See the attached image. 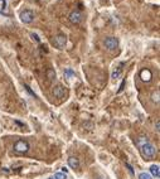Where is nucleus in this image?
<instances>
[{
	"label": "nucleus",
	"mask_w": 160,
	"mask_h": 179,
	"mask_svg": "<svg viewBox=\"0 0 160 179\" xmlns=\"http://www.w3.org/2000/svg\"><path fill=\"white\" fill-rule=\"evenodd\" d=\"M120 75H121V68H116V70L112 72V76H111V77H112L114 80H117V78L120 77Z\"/></svg>",
	"instance_id": "14"
},
{
	"label": "nucleus",
	"mask_w": 160,
	"mask_h": 179,
	"mask_svg": "<svg viewBox=\"0 0 160 179\" xmlns=\"http://www.w3.org/2000/svg\"><path fill=\"white\" fill-rule=\"evenodd\" d=\"M52 43H53V46H54L57 49H63V48L66 47V44H67V37H66L65 34H57V36L53 38Z\"/></svg>",
	"instance_id": "3"
},
{
	"label": "nucleus",
	"mask_w": 160,
	"mask_h": 179,
	"mask_svg": "<svg viewBox=\"0 0 160 179\" xmlns=\"http://www.w3.org/2000/svg\"><path fill=\"white\" fill-rule=\"evenodd\" d=\"M53 95L57 99H63L66 96V88L63 87L62 85H57L53 87Z\"/></svg>",
	"instance_id": "7"
},
{
	"label": "nucleus",
	"mask_w": 160,
	"mask_h": 179,
	"mask_svg": "<svg viewBox=\"0 0 160 179\" xmlns=\"http://www.w3.org/2000/svg\"><path fill=\"white\" fill-rule=\"evenodd\" d=\"M146 143H149V139L146 138V136H140L139 139H138V141H136V144H138V146L140 148V146H143L144 144H146Z\"/></svg>",
	"instance_id": "13"
},
{
	"label": "nucleus",
	"mask_w": 160,
	"mask_h": 179,
	"mask_svg": "<svg viewBox=\"0 0 160 179\" xmlns=\"http://www.w3.org/2000/svg\"><path fill=\"white\" fill-rule=\"evenodd\" d=\"M68 19H70V22H71L72 24H80V23L82 22V14H81L80 10H72V12L70 13Z\"/></svg>",
	"instance_id": "6"
},
{
	"label": "nucleus",
	"mask_w": 160,
	"mask_h": 179,
	"mask_svg": "<svg viewBox=\"0 0 160 179\" xmlns=\"http://www.w3.org/2000/svg\"><path fill=\"white\" fill-rule=\"evenodd\" d=\"M104 44H105V47L109 51H114V49H116L119 47V39L115 38V37H109V38L105 39Z\"/></svg>",
	"instance_id": "5"
},
{
	"label": "nucleus",
	"mask_w": 160,
	"mask_h": 179,
	"mask_svg": "<svg viewBox=\"0 0 160 179\" xmlns=\"http://www.w3.org/2000/svg\"><path fill=\"white\" fill-rule=\"evenodd\" d=\"M140 78H141L144 82H150V81H151V78H153V73H151V71H150V70H148V68L143 70V71L140 72Z\"/></svg>",
	"instance_id": "8"
},
{
	"label": "nucleus",
	"mask_w": 160,
	"mask_h": 179,
	"mask_svg": "<svg viewBox=\"0 0 160 179\" xmlns=\"http://www.w3.org/2000/svg\"><path fill=\"white\" fill-rule=\"evenodd\" d=\"M65 76H66L67 78H70V77L75 76V72H73L72 70H66V72H65Z\"/></svg>",
	"instance_id": "18"
},
{
	"label": "nucleus",
	"mask_w": 160,
	"mask_h": 179,
	"mask_svg": "<svg viewBox=\"0 0 160 179\" xmlns=\"http://www.w3.org/2000/svg\"><path fill=\"white\" fill-rule=\"evenodd\" d=\"M20 20L24 23V24H30L34 20V13L29 10V9H25L20 13Z\"/></svg>",
	"instance_id": "4"
},
{
	"label": "nucleus",
	"mask_w": 160,
	"mask_h": 179,
	"mask_svg": "<svg viewBox=\"0 0 160 179\" xmlns=\"http://www.w3.org/2000/svg\"><path fill=\"white\" fill-rule=\"evenodd\" d=\"M67 162H68V165H70L72 169H80V167H81L80 159H78L77 157H70V158L67 159Z\"/></svg>",
	"instance_id": "9"
},
{
	"label": "nucleus",
	"mask_w": 160,
	"mask_h": 179,
	"mask_svg": "<svg viewBox=\"0 0 160 179\" xmlns=\"http://www.w3.org/2000/svg\"><path fill=\"white\" fill-rule=\"evenodd\" d=\"M151 101L154 102V104H159V101H160V92H159V90H156V91H154L153 92V95H151Z\"/></svg>",
	"instance_id": "11"
},
{
	"label": "nucleus",
	"mask_w": 160,
	"mask_h": 179,
	"mask_svg": "<svg viewBox=\"0 0 160 179\" xmlns=\"http://www.w3.org/2000/svg\"><path fill=\"white\" fill-rule=\"evenodd\" d=\"M140 152H141V154H143L144 158L151 159V158H154V157L156 155L158 149H156V146H155L154 144H151V143L149 141V143L144 144L143 146H140Z\"/></svg>",
	"instance_id": "1"
},
{
	"label": "nucleus",
	"mask_w": 160,
	"mask_h": 179,
	"mask_svg": "<svg viewBox=\"0 0 160 179\" xmlns=\"http://www.w3.org/2000/svg\"><path fill=\"white\" fill-rule=\"evenodd\" d=\"M30 149V145L28 141L25 140H18L14 145H13V150L17 153V154H25L29 152Z\"/></svg>",
	"instance_id": "2"
},
{
	"label": "nucleus",
	"mask_w": 160,
	"mask_h": 179,
	"mask_svg": "<svg viewBox=\"0 0 160 179\" xmlns=\"http://www.w3.org/2000/svg\"><path fill=\"white\" fill-rule=\"evenodd\" d=\"M30 37H32V39L36 41V42H38V43L41 42V38H39V37H38L36 33H30Z\"/></svg>",
	"instance_id": "19"
},
{
	"label": "nucleus",
	"mask_w": 160,
	"mask_h": 179,
	"mask_svg": "<svg viewBox=\"0 0 160 179\" xmlns=\"http://www.w3.org/2000/svg\"><path fill=\"white\" fill-rule=\"evenodd\" d=\"M150 175L151 177H155V178H159L160 177V170H159V165H151L150 167Z\"/></svg>",
	"instance_id": "10"
},
{
	"label": "nucleus",
	"mask_w": 160,
	"mask_h": 179,
	"mask_svg": "<svg viewBox=\"0 0 160 179\" xmlns=\"http://www.w3.org/2000/svg\"><path fill=\"white\" fill-rule=\"evenodd\" d=\"M54 178L56 179H67V175L65 173H56L54 174Z\"/></svg>",
	"instance_id": "17"
},
{
	"label": "nucleus",
	"mask_w": 160,
	"mask_h": 179,
	"mask_svg": "<svg viewBox=\"0 0 160 179\" xmlns=\"http://www.w3.org/2000/svg\"><path fill=\"white\" fill-rule=\"evenodd\" d=\"M49 179H56V178H54V177H52V178H49Z\"/></svg>",
	"instance_id": "22"
},
{
	"label": "nucleus",
	"mask_w": 160,
	"mask_h": 179,
	"mask_svg": "<svg viewBox=\"0 0 160 179\" xmlns=\"http://www.w3.org/2000/svg\"><path fill=\"white\" fill-rule=\"evenodd\" d=\"M7 8V0H0V13H4Z\"/></svg>",
	"instance_id": "16"
},
{
	"label": "nucleus",
	"mask_w": 160,
	"mask_h": 179,
	"mask_svg": "<svg viewBox=\"0 0 160 179\" xmlns=\"http://www.w3.org/2000/svg\"><path fill=\"white\" fill-rule=\"evenodd\" d=\"M155 130H156V133L160 131V121H159V120L155 121Z\"/></svg>",
	"instance_id": "20"
},
{
	"label": "nucleus",
	"mask_w": 160,
	"mask_h": 179,
	"mask_svg": "<svg viewBox=\"0 0 160 179\" xmlns=\"http://www.w3.org/2000/svg\"><path fill=\"white\" fill-rule=\"evenodd\" d=\"M56 77H57V75H56L54 70H52V68L47 70V78H48V80H49L51 82H53V81L56 80Z\"/></svg>",
	"instance_id": "12"
},
{
	"label": "nucleus",
	"mask_w": 160,
	"mask_h": 179,
	"mask_svg": "<svg viewBox=\"0 0 160 179\" xmlns=\"http://www.w3.org/2000/svg\"><path fill=\"white\" fill-rule=\"evenodd\" d=\"M97 179H106V178H102V177H100V178H97Z\"/></svg>",
	"instance_id": "21"
},
{
	"label": "nucleus",
	"mask_w": 160,
	"mask_h": 179,
	"mask_svg": "<svg viewBox=\"0 0 160 179\" xmlns=\"http://www.w3.org/2000/svg\"><path fill=\"white\" fill-rule=\"evenodd\" d=\"M139 179H153V177L149 174V173H140L139 174Z\"/></svg>",
	"instance_id": "15"
}]
</instances>
